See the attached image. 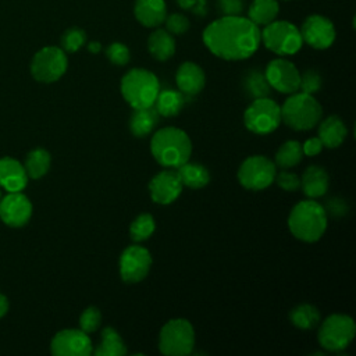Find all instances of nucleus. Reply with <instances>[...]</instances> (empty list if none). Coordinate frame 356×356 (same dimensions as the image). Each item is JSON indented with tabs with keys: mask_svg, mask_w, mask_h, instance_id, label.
Segmentation results:
<instances>
[{
	"mask_svg": "<svg viewBox=\"0 0 356 356\" xmlns=\"http://www.w3.org/2000/svg\"><path fill=\"white\" fill-rule=\"evenodd\" d=\"M88 49H89L92 53H97V51H100L102 44H100L99 42H90V43L88 44Z\"/></svg>",
	"mask_w": 356,
	"mask_h": 356,
	"instance_id": "nucleus-45",
	"label": "nucleus"
},
{
	"mask_svg": "<svg viewBox=\"0 0 356 356\" xmlns=\"http://www.w3.org/2000/svg\"><path fill=\"white\" fill-rule=\"evenodd\" d=\"M302 157H303L302 145L298 140H286L277 150L274 164L282 170H288L299 164L302 161Z\"/></svg>",
	"mask_w": 356,
	"mask_h": 356,
	"instance_id": "nucleus-31",
	"label": "nucleus"
},
{
	"mask_svg": "<svg viewBox=\"0 0 356 356\" xmlns=\"http://www.w3.org/2000/svg\"><path fill=\"white\" fill-rule=\"evenodd\" d=\"M3 197V195H1V188H0V199Z\"/></svg>",
	"mask_w": 356,
	"mask_h": 356,
	"instance_id": "nucleus-46",
	"label": "nucleus"
},
{
	"mask_svg": "<svg viewBox=\"0 0 356 356\" xmlns=\"http://www.w3.org/2000/svg\"><path fill=\"white\" fill-rule=\"evenodd\" d=\"M8 312V299L0 293V317H3Z\"/></svg>",
	"mask_w": 356,
	"mask_h": 356,
	"instance_id": "nucleus-44",
	"label": "nucleus"
},
{
	"mask_svg": "<svg viewBox=\"0 0 356 356\" xmlns=\"http://www.w3.org/2000/svg\"><path fill=\"white\" fill-rule=\"evenodd\" d=\"M288 227L292 235L300 241H318L327 228L324 206L312 199L299 202L289 213Z\"/></svg>",
	"mask_w": 356,
	"mask_h": 356,
	"instance_id": "nucleus-3",
	"label": "nucleus"
},
{
	"mask_svg": "<svg viewBox=\"0 0 356 356\" xmlns=\"http://www.w3.org/2000/svg\"><path fill=\"white\" fill-rule=\"evenodd\" d=\"M217 8L224 15H241L243 0H217Z\"/></svg>",
	"mask_w": 356,
	"mask_h": 356,
	"instance_id": "nucleus-40",
	"label": "nucleus"
},
{
	"mask_svg": "<svg viewBox=\"0 0 356 356\" xmlns=\"http://www.w3.org/2000/svg\"><path fill=\"white\" fill-rule=\"evenodd\" d=\"M93 353L96 356H122L127 355V348L120 334L114 328L106 327L102 331V343Z\"/></svg>",
	"mask_w": 356,
	"mask_h": 356,
	"instance_id": "nucleus-30",
	"label": "nucleus"
},
{
	"mask_svg": "<svg viewBox=\"0 0 356 356\" xmlns=\"http://www.w3.org/2000/svg\"><path fill=\"white\" fill-rule=\"evenodd\" d=\"M106 56L113 64L125 65L129 61V49L120 42H114L110 46H107Z\"/></svg>",
	"mask_w": 356,
	"mask_h": 356,
	"instance_id": "nucleus-37",
	"label": "nucleus"
},
{
	"mask_svg": "<svg viewBox=\"0 0 356 356\" xmlns=\"http://www.w3.org/2000/svg\"><path fill=\"white\" fill-rule=\"evenodd\" d=\"M175 81L179 92H182L185 96H195L204 88L206 78L203 70L197 64L186 61L178 68Z\"/></svg>",
	"mask_w": 356,
	"mask_h": 356,
	"instance_id": "nucleus-19",
	"label": "nucleus"
},
{
	"mask_svg": "<svg viewBox=\"0 0 356 356\" xmlns=\"http://www.w3.org/2000/svg\"><path fill=\"white\" fill-rule=\"evenodd\" d=\"M321 88V76L316 70H307L300 75V82H299V89L303 93L314 95L318 92Z\"/></svg>",
	"mask_w": 356,
	"mask_h": 356,
	"instance_id": "nucleus-36",
	"label": "nucleus"
},
{
	"mask_svg": "<svg viewBox=\"0 0 356 356\" xmlns=\"http://www.w3.org/2000/svg\"><path fill=\"white\" fill-rule=\"evenodd\" d=\"M165 31L174 35H182L189 29V19L184 14L174 13L164 19Z\"/></svg>",
	"mask_w": 356,
	"mask_h": 356,
	"instance_id": "nucleus-38",
	"label": "nucleus"
},
{
	"mask_svg": "<svg viewBox=\"0 0 356 356\" xmlns=\"http://www.w3.org/2000/svg\"><path fill=\"white\" fill-rule=\"evenodd\" d=\"M68 60L61 47L47 46L40 49L32 58L31 74L32 76L44 83L60 79L67 71Z\"/></svg>",
	"mask_w": 356,
	"mask_h": 356,
	"instance_id": "nucleus-10",
	"label": "nucleus"
},
{
	"mask_svg": "<svg viewBox=\"0 0 356 356\" xmlns=\"http://www.w3.org/2000/svg\"><path fill=\"white\" fill-rule=\"evenodd\" d=\"M86 42V33L81 28H70L61 36V49L68 53L79 50Z\"/></svg>",
	"mask_w": 356,
	"mask_h": 356,
	"instance_id": "nucleus-34",
	"label": "nucleus"
},
{
	"mask_svg": "<svg viewBox=\"0 0 356 356\" xmlns=\"http://www.w3.org/2000/svg\"><path fill=\"white\" fill-rule=\"evenodd\" d=\"M159 122V113L154 106L135 108L129 118V131L134 136L143 138L149 135Z\"/></svg>",
	"mask_w": 356,
	"mask_h": 356,
	"instance_id": "nucleus-24",
	"label": "nucleus"
},
{
	"mask_svg": "<svg viewBox=\"0 0 356 356\" xmlns=\"http://www.w3.org/2000/svg\"><path fill=\"white\" fill-rule=\"evenodd\" d=\"M270 86L281 93H295L299 90L300 72L285 58L271 60L264 72Z\"/></svg>",
	"mask_w": 356,
	"mask_h": 356,
	"instance_id": "nucleus-14",
	"label": "nucleus"
},
{
	"mask_svg": "<svg viewBox=\"0 0 356 356\" xmlns=\"http://www.w3.org/2000/svg\"><path fill=\"white\" fill-rule=\"evenodd\" d=\"M243 90L245 93L252 99H261V97H268L271 93V86L263 72L259 70H250L245 74L243 81Z\"/></svg>",
	"mask_w": 356,
	"mask_h": 356,
	"instance_id": "nucleus-29",
	"label": "nucleus"
},
{
	"mask_svg": "<svg viewBox=\"0 0 356 356\" xmlns=\"http://www.w3.org/2000/svg\"><path fill=\"white\" fill-rule=\"evenodd\" d=\"M355 332L356 325L352 317L346 314H331L320 327L318 342L330 352H339L350 343Z\"/></svg>",
	"mask_w": 356,
	"mask_h": 356,
	"instance_id": "nucleus-8",
	"label": "nucleus"
},
{
	"mask_svg": "<svg viewBox=\"0 0 356 356\" xmlns=\"http://www.w3.org/2000/svg\"><path fill=\"white\" fill-rule=\"evenodd\" d=\"M100 323H102V314H100V310L97 307H88L82 312L81 317H79V325H81V330L85 331L86 334L89 332H95L99 327H100Z\"/></svg>",
	"mask_w": 356,
	"mask_h": 356,
	"instance_id": "nucleus-35",
	"label": "nucleus"
},
{
	"mask_svg": "<svg viewBox=\"0 0 356 356\" xmlns=\"http://www.w3.org/2000/svg\"><path fill=\"white\" fill-rule=\"evenodd\" d=\"M156 228L154 220L150 214L143 213L140 216H138L129 227V236L134 242H142L147 238H150V235L153 234Z\"/></svg>",
	"mask_w": 356,
	"mask_h": 356,
	"instance_id": "nucleus-33",
	"label": "nucleus"
},
{
	"mask_svg": "<svg viewBox=\"0 0 356 356\" xmlns=\"http://www.w3.org/2000/svg\"><path fill=\"white\" fill-rule=\"evenodd\" d=\"M147 49L156 60L165 61L175 53V40L168 31L156 29L147 39Z\"/></svg>",
	"mask_w": 356,
	"mask_h": 356,
	"instance_id": "nucleus-23",
	"label": "nucleus"
},
{
	"mask_svg": "<svg viewBox=\"0 0 356 356\" xmlns=\"http://www.w3.org/2000/svg\"><path fill=\"white\" fill-rule=\"evenodd\" d=\"M203 42L220 58L245 60L259 49L260 29L249 18L224 15L206 26Z\"/></svg>",
	"mask_w": 356,
	"mask_h": 356,
	"instance_id": "nucleus-1",
	"label": "nucleus"
},
{
	"mask_svg": "<svg viewBox=\"0 0 356 356\" xmlns=\"http://www.w3.org/2000/svg\"><path fill=\"white\" fill-rule=\"evenodd\" d=\"M278 11L277 0H253L248 10V18L256 25H267L275 19Z\"/></svg>",
	"mask_w": 356,
	"mask_h": 356,
	"instance_id": "nucleus-28",
	"label": "nucleus"
},
{
	"mask_svg": "<svg viewBox=\"0 0 356 356\" xmlns=\"http://www.w3.org/2000/svg\"><path fill=\"white\" fill-rule=\"evenodd\" d=\"M324 210L327 214H330L332 217H341L348 211V206H346L345 200L338 199V197H331V199H328Z\"/></svg>",
	"mask_w": 356,
	"mask_h": 356,
	"instance_id": "nucleus-41",
	"label": "nucleus"
},
{
	"mask_svg": "<svg viewBox=\"0 0 356 356\" xmlns=\"http://www.w3.org/2000/svg\"><path fill=\"white\" fill-rule=\"evenodd\" d=\"M292 324L300 330H312L320 323V312L312 305H299L289 313Z\"/></svg>",
	"mask_w": 356,
	"mask_h": 356,
	"instance_id": "nucleus-32",
	"label": "nucleus"
},
{
	"mask_svg": "<svg viewBox=\"0 0 356 356\" xmlns=\"http://www.w3.org/2000/svg\"><path fill=\"white\" fill-rule=\"evenodd\" d=\"M152 266V256L147 249L139 245L128 246L120 256V275L125 282L142 281Z\"/></svg>",
	"mask_w": 356,
	"mask_h": 356,
	"instance_id": "nucleus-12",
	"label": "nucleus"
},
{
	"mask_svg": "<svg viewBox=\"0 0 356 356\" xmlns=\"http://www.w3.org/2000/svg\"><path fill=\"white\" fill-rule=\"evenodd\" d=\"M32 216V203L22 192H8L0 199V218L13 228L24 227Z\"/></svg>",
	"mask_w": 356,
	"mask_h": 356,
	"instance_id": "nucleus-15",
	"label": "nucleus"
},
{
	"mask_svg": "<svg viewBox=\"0 0 356 356\" xmlns=\"http://www.w3.org/2000/svg\"><path fill=\"white\" fill-rule=\"evenodd\" d=\"M195 345V331L185 318H174L165 323L160 331V352L168 356L189 355Z\"/></svg>",
	"mask_w": 356,
	"mask_h": 356,
	"instance_id": "nucleus-7",
	"label": "nucleus"
},
{
	"mask_svg": "<svg viewBox=\"0 0 356 356\" xmlns=\"http://www.w3.org/2000/svg\"><path fill=\"white\" fill-rule=\"evenodd\" d=\"M348 134V129L343 121L337 115H330L324 121L320 122L318 127V139L325 147H338L342 145Z\"/></svg>",
	"mask_w": 356,
	"mask_h": 356,
	"instance_id": "nucleus-22",
	"label": "nucleus"
},
{
	"mask_svg": "<svg viewBox=\"0 0 356 356\" xmlns=\"http://www.w3.org/2000/svg\"><path fill=\"white\" fill-rule=\"evenodd\" d=\"M28 184V174L18 160L4 156L0 159V188L7 192H22Z\"/></svg>",
	"mask_w": 356,
	"mask_h": 356,
	"instance_id": "nucleus-18",
	"label": "nucleus"
},
{
	"mask_svg": "<svg viewBox=\"0 0 356 356\" xmlns=\"http://www.w3.org/2000/svg\"><path fill=\"white\" fill-rule=\"evenodd\" d=\"M150 150L154 160L163 167L178 168L189 160L192 143L189 136L179 128L167 127L159 129L150 142Z\"/></svg>",
	"mask_w": 356,
	"mask_h": 356,
	"instance_id": "nucleus-2",
	"label": "nucleus"
},
{
	"mask_svg": "<svg viewBox=\"0 0 356 356\" xmlns=\"http://www.w3.org/2000/svg\"><path fill=\"white\" fill-rule=\"evenodd\" d=\"M243 121L246 128L254 134H270L281 122L280 106L270 97L254 99L245 110Z\"/></svg>",
	"mask_w": 356,
	"mask_h": 356,
	"instance_id": "nucleus-9",
	"label": "nucleus"
},
{
	"mask_svg": "<svg viewBox=\"0 0 356 356\" xmlns=\"http://www.w3.org/2000/svg\"><path fill=\"white\" fill-rule=\"evenodd\" d=\"M186 97L188 96H185L182 92L174 89H163L159 92L153 106L157 110L159 115L174 117L182 110Z\"/></svg>",
	"mask_w": 356,
	"mask_h": 356,
	"instance_id": "nucleus-25",
	"label": "nucleus"
},
{
	"mask_svg": "<svg viewBox=\"0 0 356 356\" xmlns=\"http://www.w3.org/2000/svg\"><path fill=\"white\" fill-rule=\"evenodd\" d=\"M274 181L277 182V185L282 191H286V192H295V191H298L300 188V178H299V175H296L295 172L286 171V170H282L281 172L275 174Z\"/></svg>",
	"mask_w": 356,
	"mask_h": 356,
	"instance_id": "nucleus-39",
	"label": "nucleus"
},
{
	"mask_svg": "<svg viewBox=\"0 0 356 356\" xmlns=\"http://www.w3.org/2000/svg\"><path fill=\"white\" fill-rule=\"evenodd\" d=\"M177 174L182 185L192 189H200L206 186L210 181V174L207 168L197 163H184L177 168Z\"/></svg>",
	"mask_w": 356,
	"mask_h": 356,
	"instance_id": "nucleus-26",
	"label": "nucleus"
},
{
	"mask_svg": "<svg viewBox=\"0 0 356 356\" xmlns=\"http://www.w3.org/2000/svg\"><path fill=\"white\" fill-rule=\"evenodd\" d=\"M277 165L264 156L248 157L238 170L241 185L250 191H261L274 182Z\"/></svg>",
	"mask_w": 356,
	"mask_h": 356,
	"instance_id": "nucleus-11",
	"label": "nucleus"
},
{
	"mask_svg": "<svg viewBox=\"0 0 356 356\" xmlns=\"http://www.w3.org/2000/svg\"><path fill=\"white\" fill-rule=\"evenodd\" d=\"M302 40L309 46L323 50L330 47L335 40L334 24L318 14L309 15L300 28Z\"/></svg>",
	"mask_w": 356,
	"mask_h": 356,
	"instance_id": "nucleus-16",
	"label": "nucleus"
},
{
	"mask_svg": "<svg viewBox=\"0 0 356 356\" xmlns=\"http://www.w3.org/2000/svg\"><path fill=\"white\" fill-rule=\"evenodd\" d=\"M160 92L157 76L143 68L129 70L121 79V93L132 108H145L154 104Z\"/></svg>",
	"mask_w": 356,
	"mask_h": 356,
	"instance_id": "nucleus-4",
	"label": "nucleus"
},
{
	"mask_svg": "<svg viewBox=\"0 0 356 356\" xmlns=\"http://www.w3.org/2000/svg\"><path fill=\"white\" fill-rule=\"evenodd\" d=\"M177 1L182 8L189 10L196 15H206L207 0H177Z\"/></svg>",
	"mask_w": 356,
	"mask_h": 356,
	"instance_id": "nucleus-42",
	"label": "nucleus"
},
{
	"mask_svg": "<svg viewBox=\"0 0 356 356\" xmlns=\"http://www.w3.org/2000/svg\"><path fill=\"white\" fill-rule=\"evenodd\" d=\"M50 352L54 356H88L93 352L89 335L82 330L58 331L50 343Z\"/></svg>",
	"mask_w": 356,
	"mask_h": 356,
	"instance_id": "nucleus-13",
	"label": "nucleus"
},
{
	"mask_svg": "<svg viewBox=\"0 0 356 356\" xmlns=\"http://www.w3.org/2000/svg\"><path fill=\"white\" fill-rule=\"evenodd\" d=\"M260 42L275 54H295L302 47L300 31L288 21H273L260 32Z\"/></svg>",
	"mask_w": 356,
	"mask_h": 356,
	"instance_id": "nucleus-6",
	"label": "nucleus"
},
{
	"mask_svg": "<svg viewBox=\"0 0 356 356\" xmlns=\"http://www.w3.org/2000/svg\"><path fill=\"white\" fill-rule=\"evenodd\" d=\"M302 150H303V154H306V156H316L323 150V143L318 139V136L310 138L302 145Z\"/></svg>",
	"mask_w": 356,
	"mask_h": 356,
	"instance_id": "nucleus-43",
	"label": "nucleus"
},
{
	"mask_svg": "<svg viewBox=\"0 0 356 356\" xmlns=\"http://www.w3.org/2000/svg\"><path fill=\"white\" fill-rule=\"evenodd\" d=\"M134 13L136 19L147 28L159 26L167 17L164 0H135Z\"/></svg>",
	"mask_w": 356,
	"mask_h": 356,
	"instance_id": "nucleus-20",
	"label": "nucleus"
},
{
	"mask_svg": "<svg viewBox=\"0 0 356 356\" xmlns=\"http://www.w3.org/2000/svg\"><path fill=\"white\" fill-rule=\"evenodd\" d=\"M281 110V120L296 131H307L316 127L323 115L320 103L313 95L295 92L284 102Z\"/></svg>",
	"mask_w": 356,
	"mask_h": 356,
	"instance_id": "nucleus-5",
	"label": "nucleus"
},
{
	"mask_svg": "<svg viewBox=\"0 0 356 356\" xmlns=\"http://www.w3.org/2000/svg\"><path fill=\"white\" fill-rule=\"evenodd\" d=\"M328 174L320 165H309L300 178V188L310 199L323 196L328 191Z\"/></svg>",
	"mask_w": 356,
	"mask_h": 356,
	"instance_id": "nucleus-21",
	"label": "nucleus"
},
{
	"mask_svg": "<svg viewBox=\"0 0 356 356\" xmlns=\"http://www.w3.org/2000/svg\"><path fill=\"white\" fill-rule=\"evenodd\" d=\"M50 163H51L50 153L46 149L36 147L26 154L24 168L28 174V178L39 179L49 171Z\"/></svg>",
	"mask_w": 356,
	"mask_h": 356,
	"instance_id": "nucleus-27",
	"label": "nucleus"
},
{
	"mask_svg": "<svg viewBox=\"0 0 356 356\" xmlns=\"http://www.w3.org/2000/svg\"><path fill=\"white\" fill-rule=\"evenodd\" d=\"M182 186L177 171L164 170L150 179L149 192L153 202L159 204H170L181 195Z\"/></svg>",
	"mask_w": 356,
	"mask_h": 356,
	"instance_id": "nucleus-17",
	"label": "nucleus"
}]
</instances>
